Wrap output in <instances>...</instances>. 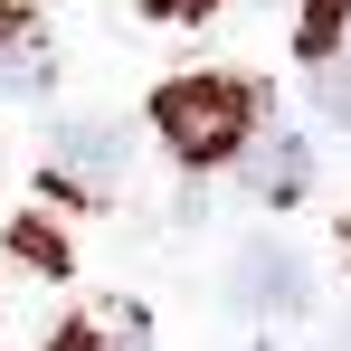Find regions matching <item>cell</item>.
Wrapping results in <instances>:
<instances>
[{
    "label": "cell",
    "mask_w": 351,
    "mask_h": 351,
    "mask_svg": "<svg viewBox=\"0 0 351 351\" xmlns=\"http://www.w3.org/2000/svg\"><path fill=\"white\" fill-rule=\"evenodd\" d=\"M266 114V86L256 76H219V66H199V76H171L162 95H152V123H162V152H171L180 171H219L247 152V133Z\"/></svg>",
    "instance_id": "obj_1"
},
{
    "label": "cell",
    "mask_w": 351,
    "mask_h": 351,
    "mask_svg": "<svg viewBox=\"0 0 351 351\" xmlns=\"http://www.w3.org/2000/svg\"><path fill=\"white\" fill-rule=\"evenodd\" d=\"M228 304L256 313V323H304L313 313V256L285 247V237H247L228 256Z\"/></svg>",
    "instance_id": "obj_2"
},
{
    "label": "cell",
    "mask_w": 351,
    "mask_h": 351,
    "mask_svg": "<svg viewBox=\"0 0 351 351\" xmlns=\"http://www.w3.org/2000/svg\"><path fill=\"white\" fill-rule=\"evenodd\" d=\"M123 171H133V133L114 114H66L48 133V190L58 199H105V190H123Z\"/></svg>",
    "instance_id": "obj_3"
},
{
    "label": "cell",
    "mask_w": 351,
    "mask_h": 351,
    "mask_svg": "<svg viewBox=\"0 0 351 351\" xmlns=\"http://www.w3.org/2000/svg\"><path fill=\"white\" fill-rule=\"evenodd\" d=\"M237 190L247 199H266V209H294L304 190H313V143L304 133H247V152H237Z\"/></svg>",
    "instance_id": "obj_4"
},
{
    "label": "cell",
    "mask_w": 351,
    "mask_h": 351,
    "mask_svg": "<svg viewBox=\"0 0 351 351\" xmlns=\"http://www.w3.org/2000/svg\"><path fill=\"white\" fill-rule=\"evenodd\" d=\"M0 86H10V95H48V86H58V58H48V29H38V19H19V29L0 38Z\"/></svg>",
    "instance_id": "obj_5"
},
{
    "label": "cell",
    "mask_w": 351,
    "mask_h": 351,
    "mask_svg": "<svg viewBox=\"0 0 351 351\" xmlns=\"http://www.w3.org/2000/svg\"><path fill=\"white\" fill-rule=\"evenodd\" d=\"M342 38H351V0H304V19H294V58L313 66V58H342Z\"/></svg>",
    "instance_id": "obj_6"
},
{
    "label": "cell",
    "mask_w": 351,
    "mask_h": 351,
    "mask_svg": "<svg viewBox=\"0 0 351 351\" xmlns=\"http://www.w3.org/2000/svg\"><path fill=\"white\" fill-rule=\"evenodd\" d=\"M48 351H143V323H133V313H114V323L76 313V323H58V342H48Z\"/></svg>",
    "instance_id": "obj_7"
},
{
    "label": "cell",
    "mask_w": 351,
    "mask_h": 351,
    "mask_svg": "<svg viewBox=\"0 0 351 351\" xmlns=\"http://www.w3.org/2000/svg\"><path fill=\"white\" fill-rule=\"evenodd\" d=\"M304 76H313V114L332 133H351V58H313Z\"/></svg>",
    "instance_id": "obj_8"
},
{
    "label": "cell",
    "mask_w": 351,
    "mask_h": 351,
    "mask_svg": "<svg viewBox=\"0 0 351 351\" xmlns=\"http://www.w3.org/2000/svg\"><path fill=\"white\" fill-rule=\"evenodd\" d=\"M10 247H19L38 276H66V237L48 228V219H10Z\"/></svg>",
    "instance_id": "obj_9"
},
{
    "label": "cell",
    "mask_w": 351,
    "mask_h": 351,
    "mask_svg": "<svg viewBox=\"0 0 351 351\" xmlns=\"http://www.w3.org/2000/svg\"><path fill=\"white\" fill-rule=\"evenodd\" d=\"M133 10H143V19H171V29H199L219 0H133Z\"/></svg>",
    "instance_id": "obj_10"
},
{
    "label": "cell",
    "mask_w": 351,
    "mask_h": 351,
    "mask_svg": "<svg viewBox=\"0 0 351 351\" xmlns=\"http://www.w3.org/2000/svg\"><path fill=\"white\" fill-rule=\"evenodd\" d=\"M19 19H29V10H19V0H0V38H10V29H19Z\"/></svg>",
    "instance_id": "obj_11"
},
{
    "label": "cell",
    "mask_w": 351,
    "mask_h": 351,
    "mask_svg": "<svg viewBox=\"0 0 351 351\" xmlns=\"http://www.w3.org/2000/svg\"><path fill=\"white\" fill-rule=\"evenodd\" d=\"M342 237H351V228H342Z\"/></svg>",
    "instance_id": "obj_12"
}]
</instances>
